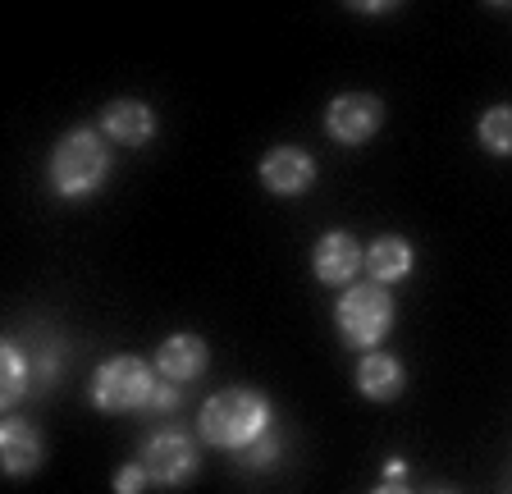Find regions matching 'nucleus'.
Returning a JSON list of instances; mask_svg holds the SVG:
<instances>
[{"label": "nucleus", "mask_w": 512, "mask_h": 494, "mask_svg": "<svg viewBox=\"0 0 512 494\" xmlns=\"http://www.w3.org/2000/svg\"><path fill=\"white\" fill-rule=\"evenodd\" d=\"M206 362H211V353H206V344L197 334H170V339L156 348V371L165 380H174V385L197 380L206 371Z\"/></svg>", "instance_id": "8"}, {"label": "nucleus", "mask_w": 512, "mask_h": 494, "mask_svg": "<svg viewBox=\"0 0 512 494\" xmlns=\"http://www.w3.org/2000/svg\"><path fill=\"white\" fill-rule=\"evenodd\" d=\"M357 389H362L366 398H375V403L398 398V389H403V366H398V357L366 353L362 366H357Z\"/></svg>", "instance_id": "12"}, {"label": "nucleus", "mask_w": 512, "mask_h": 494, "mask_svg": "<svg viewBox=\"0 0 512 494\" xmlns=\"http://www.w3.org/2000/svg\"><path fill=\"white\" fill-rule=\"evenodd\" d=\"M101 129L115 142H124V147H142V142H151V133H156V115H151L142 101H110V106L101 110Z\"/></svg>", "instance_id": "10"}, {"label": "nucleus", "mask_w": 512, "mask_h": 494, "mask_svg": "<svg viewBox=\"0 0 512 494\" xmlns=\"http://www.w3.org/2000/svg\"><path fill=\"white\" fill-rule=\"evenodd\" d=\"M316 280L320 284H348L362 270V247L352 243V234H325L316 243Z\"/></svg>", "instance_id": "9"}, {"label": "nucleus", "mask_w": 512, "mask_h": 494, "mask_svg": "<svg viewBox=\"0 0 512 494\" xmlns=\"http://www.w3.org/2000/svg\"><path fill=\"white\" fill-rule=\"evenodd\" d=\"M147 467L142 462H133V467H124V472L115 476V494H142V485H147Z\"/></svg>", "instance_id": "16"}, {"label": "nucleus", "mask_w": 512, "mask_h": 494, "mask_svg": "<svg viewBox=\"0 0 512 494\" xmlns=\"http://www.w3.org/2000/svg\"><path fill=\"white\" fill-rule=\"evenodd\" d=\"M375 494H407V490H403V485H380Z\"/></svg>", "instance_id": "19"}, {"label": "nucleus", "mask_w": 512, "mask_h": 494, "mask_svg": "<svg viewBox=\"0 0 512 494\" xmlns=\"http://www.w3.org/2000/svg\"><path fill=\"white\" fill-rule=\"evenodd\" d=\"M110 174V156L106 142L96 138L92 129H74L64 133L60 147L51 151V183L60 188L64 197H87L96 193Z\"/></svg>", "instance_id": "2"}, {"label": "nucleus", "mask_w": 512, "mask_h": 494, "mask_svg": "<svg viewBox=\"0 0 512 494\" xmlns=\"http://www.w3.org/2000/svg\"><path fill=\"white\" fill-rule=\"evenodd\" d=\"M156 394V376L142 357H110L92 376V403L101 412H138L151 408Z\"/></svg>", "instance_id": "3"}, {"label": "nucleus", "mask_w": 512, "mask_h": 494, "mask_svg": "<svg viewBox=\"0 0 512 494\" xmlns=\"http://www.w3.org/2000/svg\"><path fill=\"white\" fill-rule=\"evenodd\" d=\"M142 467H147V476L156 485H183L197 472V449L179 430H160V435H151L142 444Z\"/></svg>", "instance_id": "5"}, {"label": "nucleus", "mask_w": 512, "mask_h": 494, "mask_svg": "<svg viewBox=\"0 0 512 494\" xmlns=\"http://www.w3.org/2000/svg\"><path fill=\"white\" fill-rule=\"evenodd\" d=\"M23 389H28V362H23L19 344H5L0 348V403L14 408L23 398Z\"/></svg>", "instance_id": "14"}, {"label": "nucleus", "mask_w": 512, "mask_h": 494, "mask_svg": "<svg viewBox=\"0 0 512 494\" xmlns=\"http://www.w3.org/2000/svg\"><path fill=\"white\" fill-rule=\"evenodd\" d=\"M275 453H279V440H275V435H261V440L247 449V462H252V467H261V462H270Z\"/></svg>", "instance_id": "17"}, {"label": "nucleus", "mask_w": 512, "mask_h": 494, "mask_svg": "<svg viewBox=\"0 0 512 494\" xmlns=\"http://www.w3.org/2000/svg\"><path fill=\"white\" fill-rule=\"evenodd\" d=\"M380 124H384V106L375 97H362V92H348V97H339L330 110H325V129H330L339 142H348V147L375 138Z\"/></svg>", "instance_id": "6"}, {"label": "nucleus", "mask_w": 512, "mask_h": 494, "mask_svg": "<svg viewBox=\"0 0 512 494\" xmlns=\"http://www.w3.org/2000/svg\"><path fill=\"white\" fill-rule=\"evenodd\" d=\"M394 325V298L384 284H352L339 302V330L352 348H375Z\"/></svg>", "instance_id": "4"}, {"label": "nucleus", "mask_w": 512, "mask_h": 494, "mask_svg": "<svg viewBox=\"0 0 512 494\" xmlns=\"http://www.w3.org/2000/svg\"><path fill=\"white\" fill-rule=\"evenodd\" d=\"M480 142L494 156H512V106H494L490 115L480 119Z\"/></svg>", "instance_id": "15"}, {"label": "nucleus", "mask_w": 512, "mask_h": 494, "mask_svg": "<svg viewBox=\"0 0 512 494\" xmlns=\"http://www.w3.org/2000/svg\"><path fill=\"white\" fill-rule=\"evenodd\" d=\"M0 458H5V472L10 476L37 472L42 467V435L28 421H5V430H0Z\"/></svg>", "instance_id": "11"}, {"label": "nucleus", "mask_w": 512, "mask_h": 494, "mask_svg": "<svg viewBox=\"0 0 512 494\" xmlns=\"http://www.w3.org/2000/svg\"><path fill=\"white\" fill-rule=\"evenodd\" d=\"M366 266H371L375 284L407 280V275H412V247H407L403 238H380V243H371V252H366Z\"/></svg>", "instance_id": "13"}, {"label": "nucleus", "mask_w": 512, "mask_h": 494, "mask_svg": "<svg viewBox=\"0 0 512 494\" xmlns=\"http://www.w3.org/2000/svg\"><path fill=\"white\" fill-rule=\"evenodd\" d=\"M270 435V403L252 389H224L211 394L202 408V440L215 449H252Z\"/></svg>", "instance_id": "1"}, {"label": "nucleus", "mask_w": 512, "mask_h": 494, "mask_svg": "<svg viewBox=\"0 0 512 494\" xmlns=\"http://www.w3.org/2000/svg\"><path fill=\"white\" fill-rule=\"evenodd\" d=\"M261 183L279 197H298L316 183V161L298 147H275L266 161H261Z\"/></svg>", "instance_id": "7"}, {"label": "nucleus", "mask_w": 512, "mask_h": 494, "mask_svg": "<svg viewBox=\"0 0 512 494\" xmlns=\"http://www.w3.org/2000/svg\"><path fill=\"white\" fill-rule=\"evenodd\" d=\"M151 408H156V412H174V408H179V389H174V385H156Z\"/></svg>", "instance_id": "18"}]
</instances>
